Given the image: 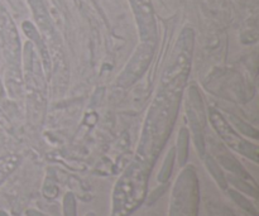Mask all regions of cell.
<instances>
[{"label": "cell", "mask_w": 259, "mask_h": 216, "mask_svg": "<svg viewBox=\"0 0 259 216\" xmlns=\"http://www.w3.org/2000/svg\"><path fill=\"white\" fill-rule=\"evenodd\" d=\"M152 57V50L149 47H141L138 50V52L136 53L133 58H132L131 63L126 66L125 72L123 73L120 78H119V82L121 85H132L142 73L146 71V68L148 67L149 61Z\"/></svg>", "instance_id": "obj_2"}, {"label": "cell", "mask_w": 259, "mask_h": 216, "mask_svg": "<svg viewBox=\"0 0 259 216\" xmlns=\"http://www.w3.org/2000/svg\"><path fill=\"white\" fill-rule=\"evenodd\" d=\"M189 132L187 129H181V133L179 137V159L180 164H185L187 158V149H189Z\"/></svg>", "instance_id": "obj_3"}, {"label": "cell", "mask_w": 259, "mask_h": 216, "mask_svg": "<svg viewBox=\"0 0 259 216\" xmlns=\"http://www.w3.org/2000/svg\"><path fill=\"white\" fill-rule=\"evenodd\" d=\"M229 192H230V195H232L233 199H234L235 201H237L238 204L240 205V206L244 207V209L248 210V211H249V212H252V214L254 215V216H257V211H255L254 207H253L252 204H250V202H248L247 200H245L244 197L242 196V195L237 194V192H235V191H229Z\"/></svg>", "instance_id": "obj_6"}, {"label": "cell", "mask_w": 259, "mask_h": 216, "mask_svg": "<svg viewBox=\"0 0 259 216\" xmlns=\"http://www.w3.org/2000/svg\"><path fill=\"white\" fill-rule=\"evenodd\" d=\"M210 119H211L215 129L220 133L222 138L224 139L230 147H233V148L237 149L240 153L245 154V156L250 157V158H253L254 161H257V148L250 146L249 143L243 141L239 136H237V134L233 132V129L225 123V120L223 119L222 115H219L218 113H214V111H212V113L210 114Z\"/></svg>", "instance_id": "obj_1"}, {"label": "cell", "mask_w": 259, "mask_h": 216, "mask_svg": "<svg viewBox=\"0 0 259 216\" xmlns=\"http://www.w3.org/2000/svg\"><path fill=\"white\" fill-rule=\"evenodd\" d=\"M3 94V89H2V83H0V95Z\"/></svg>", "instance_id": "obj_10"}, {"label": "cell", "mask_w": 259, "mask_h": 216, "mask_svg": "<svg viewBox=\"0 0 259 216\" xmlns=\"http://www.w3.org/2000/svg\"><path fill=\"white\" fill-rule=\"evenodd\" d=\"M65 211L66 216H75V202H73V197L71 195L66 196L65 199Z\"/></svg>", "instance_id": "obj_7"}, {"label": "cell", "mask_w": 259, "mask_h": 216, "mask_svg": "<svg viewBox=\"0 0 259 216\" xmlns=\"http://www.w3.org/2000/svg\"><path fill=\"white\" fill-rule=\"evenodd\" d=\"M174 159H175V152L174 149H172V151L169 152L168 156H167L166 161H164V166L163 168H162L161 175L158 176V180L161 182H166L167 180L169 179V176H171L172 167H174Z\"/></svg>", "instance_id": "obj_5"}, {"label": "cell", "mask_w": 259, "mask_h": 216, "mask_svg": "<svg viewBox=\"0 0 259 216\" xmlns=\"http://www.w3.org/2000/svg\"><path fill=\"white\" fill-rule=\"evenodd\" d=\"M206 166H207V168L210 169V172H211L212 176L215 177V180L218 181V184H219L220 186L223 187V189H225V187H227V181H225L224 175H223V172L220 171L219 166L215 163L214 159L210 158V157H209V158L206 159Z\"/></svg>", "instance_id": "obj_4"}, {"label": "cell", "mask_w": 259, "mask_h": 216, "mask_svg": "<svg viewBox=\"0 0 259 216\" xmlns=\"http://www.w3.org/2000/svg\"><path fill=\"white\" fill-rule=\"evenodd\" d=\"M234 120L237 121V125L239 126V128L242 129V131L244 132V133H247L248 136H249V134H250V136H252V137H254V138H257V132H255L254 129H252V128H250V126H247L244 123H243V121L237 120V119H234Z\"/></svg>", "instance_id": "obj_8"}, {"label": "cell", "mask_w": 259, "mask_h": 216, "mask_svg": "<svg viewBox=\"0 0 259 216\" xmlns=\"http://www.w3.org/2000/svg\"><path fill=\"white\" fill-rule=\"evenodd\" d=\"M28 214H29V216H43L42 214H39V212H35V211H28Z\"/></svg>", "instance_id": "obj_9"}]
</instances>
